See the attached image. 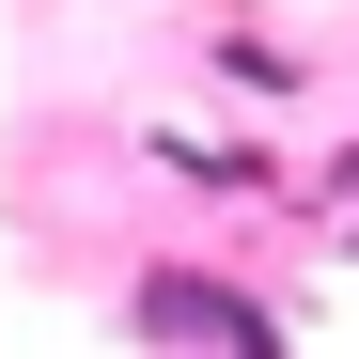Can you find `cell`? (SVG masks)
<instances>
[{
  "mask_svg": "<svg viewBox=\"0 0 359 359\" xmlns=\"http://www.w3.org/2000/svg\"><path fill=\"white\" fill-rule=\"evenodd\" d=\"M141 328H203V344H266L250 297H203V281H141Z\"/></svg>",
  "mask_w": 359,
  "mask_h": 359,
  "instance_id": "obj_1",
  "label": "cell"
}]
</instances>
